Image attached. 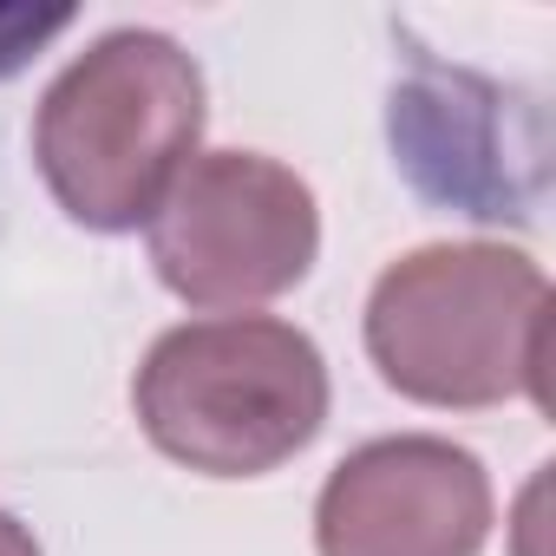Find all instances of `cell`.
I'll list each match as a JSON object with an SVG mask.
<instances>
[{"instance_id": "cell-4", "label": "cell", "mask_w": 556, "mask_h": 556, "mask_svg": "<svg viewBox=\"0 0 556 556\" xmlns=\"http://www.w3.org/2000/svg\"><path fill=\"white\" fill-rule=\"evenodd\" d=\"M157 282L190 308H255L289 295L315 268L321 216L315 190L275 157L210 151L190 157L184 177L144 223Z\"/></svg>"}, {"instance_id": "cell-6", "label": "cell", "mask_w": 556, "mask_h": 556, "mask_svg": "<svg viewBox=\"0 0 556 556\" xmlns=\"http://www.w3.org/2000/svg\"><path fill=\"white\" fill-rule=\"evenodd\" d=\"M491 536L484 465L426 432L348 452L315 504L321 556H478Z\"/></svg>"}, {"instance_id": "cell-5", "label": "cell", "mask_w": 556, "mask_h": 556, "mask_svg": "<svg viewBox=\"0 0 556 556\" xmlns=\"http://www.w3.org/2000/svg\"><path fill=\"white\" fill-rule=\"evenodd\" d=\"M393 157L419 197L478 216V223H530L543 203V105L445 66L432 53L406 60V79L387 105Z\"/></svg>"}, {"instance_id": "cell-7", "label": "cell", "mask_w": 556, "mask_h": 556, "mask_svg": "<svg viewBox=\"0 0 556 556\" xmlns=\"http://www.w3.org/2000/svg\"><path fill=\"white\" fill-rule=\"evenodd\" d=\"M66 27H73V8H0V79H14Z\"/></svg>"}, {"instance_id": "cell-8", "label": "cell", "mask_w": 556, "mask_h": 556, "mask_svg": "<svg viewBox=\"0 0 556 556\" xmlns=\"http://www.w3.org/2000/svg\"><path fill=\"white\" fill-rule=\"evenodd\" d=\"M0 556H40V543H34V530L14 517V510H0Z\"/></svg>"}, {"instance_id": "cell-2", "label": "cell", "mask_w": 556, "mask_h": 556, "mask_svg": "<svg viewBox=\"0 0 556 556\" xmlns=\"http://www.w3.org/2000/svg\"><path fill=\"white\" fill-rule=\"evenodd\" d=\"M197 60L151 27H118L47 86L34 118V164L73 223L118 236L151 223L164 190L197 157Z\"/></svg>"}, {"instance_id": "cell-3", "label": "cell", "mask_w": 556, "mask_h": 556, "mask_svg": "<svg viewBox=\"0 0 556 556\" xmlns=\"http://www.w3.org/2000/svg\"><path fill=\"white\" fill-rule=\"evenodd\" d=\"M144 439L203 478H262L328 419L321 348L275 315H216L170 328L138 367Z\"/></svg>"}, {"instance_id": "cell-1", "label": "cell", "mask_w": 556, "mask_h": 556, "mask_svg": "<svg viewBox=\"0 0 556 556\" xmlns=\"http://www.w3.org/2000/svg\"><path fill=\"white\" fill-rule=\"evenodd\" d=\"M367 354L419 406H549V282L504 242H432L367 295Z\"/></svg>"}]
</instances>
